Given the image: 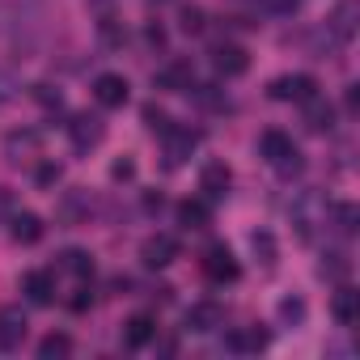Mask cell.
<instances>
[{
  "mask_svg": "<svg viewBox=\"0 0 360 360\" xmlns=\"http://www.w3.org/2000/svg\"><path fill=\"white\" fill-rule=\"evenodd\" d=\"M110 174L119 178V183H127V178L136 174V165H131V161H115V165H110Z\"/></svg>",
  "mask_w": 360,
  "mask_h": 360,
  "instance_id": "cell-36",
  "label": "cell"
},
{
  "mask_svg": "<svg viewBox=\"0 0 360 360\" xmlns=\"http://www.w3.org/2000/svg\"><path fill=\"white\" fill-rule=\"evenodd\" d=\"M144 123H148V131H157V136H161V131L169 127V115H165L161 106H153V102H148V106H144Z\"/></svg>",
  "mask_w": 360,
  "mask_h": 360,
  "instance_id": "cell-30",
  "label": "cell"
},
{
  "mask_svg": "<svg viewBox=\"0 0 360 360\" xmlns=\"http://www.w3.org/2000/svg\"><path fill=\"white\" fill-rule=\"evenodd\" d=\"M22 292L30 297V305H51V301H56V280H51V271H26V276H22Z\"/></svg>",
  "mask_w": 360,
  "mask_h": 360,
  "instance_id": "cell-13",
  "label": "cell"
},
{
  "mask_svg": "<svg viewBox=\"0 0 360 360\" xmlns=\"http://www.w3.org/2000/svg\"><path fill=\"white\" fill-rule=\"evenodd\" d=\"M144 43H148V47H157V51H161V47H165V26H157V22H153V26H148V30H144Z\"/></svg>",
  "mask_w": 360,
  "mask_h": 360,
  "instance_id": "cell-34",
  "label": "cell"
},
{
  "mask_svg": "<svg viewBox=\"0 0 360 360\" xmlns=\"http://www.w3.org/2000/svg\"><path fill=\"white\" fill-rule=\"evenodd\" d=\"M153 339H157V318H148V314L127 318V326H123V343H127V347H144V343H153Z\"/></svg>",
  "mask_w": 360,
  "mask_h": 360,
  "instance_id": "cell-18",
  "label": "cell"
},
{
  "mask_svg": "<svg viewBox=\"0 0 360 360\" xmlns=\"http://www.w3.org/2000/svg\"><path fill=\"white\" fill-rule=\"evenodd\" d=\"M26 314H22V305H0V347L5 352H13V347H22V339H26Z\"/></svg>",
  "mask_w": 360,
  "mask_h": 360,
  "instance_id": "cell-10",
  "label": "cell"
},
{
  "mask_svg": "<svg viewBox=\"0 0 360 360\" xmlns=\"http://www.w3.org/2000/svg\"><path fill=\"white\" fill-rule=\"evenodd\" d=\"M255 5L267 13H297V0H255Z\"/></svg>",
  "mask_w": 360,
  "mask_h": 360,
  "instance_id": "cell-33",
  "label": "cell"
},
{
  "mask_svg": "<svg viewBox=\"0 0 360 360\" xmlns=\"http://www.w3.org/2000/svg\"><path fill=\"white\" fill-rule=\"evenodd\" d=\"M347 255H339V250H330V255H322V263H318V271H322V280H343L347 276Z\"/></svg>",
  "mask_w": 360,
  "mask_h": 360,
  "instance_id": "cell-26",
  "label": "cell"
},
{
  "mask_svg": "<svg viewBox=\"0 0 360 360\" xmlns=\"http://www.w3.org/2000/svg\"><path fill=\"white\" fill-rule=\"evenodd\" d=\"M5 148H9V161H22V157H30V153L39 148V136H34V131H13V136L5 140Z\"/></svg>",
  "mask_w": 360,
  "mask_h": 360,
  "instance_id": "cell-23",
  "label": "cell"
},
{
  "mask_svg": "<svg viewBox=\"0 0 360 360\" xmlns=\"http://www.w3.org/2000/svg\"><path fill=\"white\" fill-rule=\"evenodd\" d=\"M157 89H165V94H191L195 89V68H191V60H169V64H161L157 68Z\"/></svg>",
  "mask_w": 360,
  "mask_h": 360,
  "instance_id": "cell-4",
  "label": "cell"
},
{
  "mask_svg": "<svg viewBox=\"0 0 360 360\" xmlns=\"http://www.w3.org/2000/svg\"><path fill=\"white\" fill-rule=\"evenodd\" d=\"M330 212H335V229H339V233H356V221H360L356 204H335Z\"/></svg>",
  "mask_w": 360,
  "mask_h": 360,
  "instance_id": "cell-27",
  "label": "cell"
},
{
  "mask_svg": "<svg viewBox=\"0 0 360 360\" xmlns=\"http://www.w3.org/2000/svg\"><path fill=\"white\" fill-rule=\"evenodd\" d=\"M178 26H183L187 34H204V9H195V5H183V13H178Z\"/></svg>",
  "mask_w": 360,
  "mask_h": 360,
  "instance_id": "cell-28",
  "label": "cell"
},
{
  "mask_svg": "<svg viewBox=\"0 0 360 360\" xmlns=\"http://www.w3.org/2000/svg\"><path fill=\"white\" fill-rule=\"evenodd\" d=\"M250 250L259 255L263 267H276V259H280V246H276V238H271L267 229H255V233H250Z\"/></svg>",
  "mask_w": 360,
  "mask_h": 360,
  "instance_id": "cell-22",
  "label": "cell"
},
{
  "mask_svg": "<svg viewBox=\"0 0 360 360\" xmlns=\"http://www.w3.org/2000/svg\"><path fill=\"white\" fill-rule=\"evenodd\" d=\"M280 318H284V322H301V318H305V301H301V297H284V301H280Z\"/></svg>",
  "mask_w": 360,
  "mask_h": 360,
  "instance_id": "cell-31",
  "label": "cell"
},
{
  "mask_svg": "<svg viewBox=\"0 0 360 360\" xmlns=\"http://www.w3.org/2000/svg\"><path fill=\"white\" fill-rule=\"evenodd\" d=\"M5 212H9V195H5V191H0V217H5Z\"/></svg>",
  "mask_w": 360,
  "mask_h": 360,
  "instance_id": "cell-38",
  "label": "cell"
},
{
  "mask_svg": "<svg viewBox=\"0 0 360 360\" xmlns=\"http://www.w3.org/2000/svg\"><path fill=\"white\" fill-rule=\"evenodd\" d=\"M212 68H217L225 81H233V77H242V72L250 68V56H246V47H238V43H217V47H212Z\"/></svg>",
  "mask_w": 360,
  "mask_h": 360,
  "instance_id": "cell-8",
  "label": "cell"
},
{
  "mask_svg": "<svg viewBox=\"0 0 360 360\" xmlns=\"http://www.w3.org/2000/svg\"><path fill=\"white\" fill-rule=\"evenodd\" d=\"M102 136H106V123L98 119V115H72V123H68V140H72V148L77 153H89V148H98L102 144Z\"/></svg>",
  "mask_w": 360,
  "mask_h": 360,
  "instance_id": "cell-6",
  "label": "cell"
},
{
  "mask_svg": "<svg viewBox=\"0 0 360 360\" xmlns=\"http://www.w3.org/2000/svg\"><path fill=\"white\" fill-rule=\"evenodd\" d=\"M34 98L47 106V110H60L64 106V98H60V89H51V85H34Z\"/></svg>",
  "mask_w": 360,
  "mask_h": 360,
  "instance_id": "cell-32",
  "label": "cell"
},
{
  "mask_svg": "<svg viewBox=\"0 0 360 360\" xmlns=\"http://www.w3.org/2000/svg\"><path fill=\"white\" fill-rule=\"evenodd\" d=\"M330 314H335L339 326H356V318H360V292L343 284V288L335 292V301H330Z\"/></svg>",
  "mask_w": 360,
  "mask_h": 360,
  "instance_id": "cell-17",
  "label": "cell"
},
{
  "mask_svg": "<svg viewBox=\"0 0 360 360\" xmlns=\"http://www.w3.org/2000/svg\"><path fill=\"white\" fill-rule=\"evenodd\" d=\"M204 271H208V280H217V284H233V280L242 276V267H238V259H233V250H229L225 242H212V246L204 250Z\"/></svg>",
  "mask_w": 360,
  "mask_h": 360,
  "instance_id": "cell-3",
  "label": "cell"
},
{
  "mask_svg": "<svg viewBox=\"0 0 360 360\" xmlns=\"http://www.w3.org/2000/svg\"><path fill=\"white\" fill-rule=\"evenodd\" d=\"M178 259V242L169 238V233H153V238H144V246H140V263L144 267H169Z\"/></svg>",
  "mask_w": 360,
  "mask_h": 360,
  "instance_id": "cell-9",
  "label": "cell"
},
{
  "mask_svg": "<svg viewBox=\"0 0 360 360\" xmlns=\"http://www.w3.org/2000/svg\"><path fill=\"white\" fill-rule=\"evenodd\" d=\"M161 140H165V165H183V161L200 148L204 136H200L195 127H174V123H169V127L161 131Z\"/></svg>",
  "mask_w": 360,
  "mask_h": 360,
  "instance_id": "cell-2",
  "label": "cell"
},
{
  "mask_svg": "<svg viewBox=\"0 0 360 360\" xmlns=\"http://www.w3.org/2000/svg\"><path fill=\"white\" fill-rule=\"evenodd\" d=\"M267 339H271V335H267L263 326H238V330L229 335V347H233V352H263Z\"/></svg>",
  "mask_w": 360,
  "mask_h": 360,
  "instance_id": "cell-20",
  "label": "cell"
},
{
  "mask_svg": "<svg viewBox=\"0 0 360 360\" xmlns=\"http://www.w3.org/2000/svg\"><path fill=\"white\" fill-rule=\"evenodd\" d=\"M183 326H187L191 335H212L217 326H225V309H221L217 301H195V305L183 314Z\"/></svg>",
  "mask_w": 360,
  "mask_h": 360,
  "instance_id": "cell-7",
  "label": "cell"
},
{
  "mask_svg": "<svg viewBox=\"0 0 360 360\" xmlns=\"http://www.w3.org/2000/svg\"><path fill=\"white\" fill-rule=\"evenodd\" d=\"M326 30L335 34V43H352V34H356V0H339Z\"/></svg>",
  "mask_w": 360,
  "mask_h": 360,
  "instance_id": "cell-14",
  "label": "cell"
},
{
  "mask_svg": "<svg viewBox=\"0 0 360 360\" xmlns=\"http://www.w3.org/2000/svg\"><path fill=\"white\" fill-rule=\"evenodd\" d=\"M68 352H72V339H68L64 330H51V335L39 343V356H43V360H60V356H68Z\"/></svg>",
  "mask_w": 360,
  "mask_h": 360,
  "instance_id": "cell-25",
  "label": "cell"
},
{
  "mask_svg": "<svg viewBox=\"0 0 360 360\" xmlns=\"http://www.w3.org/2000/svg\"><path fill=\"white\" fill-rule=\"evenodd\" d=\"M301 106H305V127H309V131L326 136V131L335 127V106H330V102H322L318 94H314L309 102H301Z\"/></svg>",
  "mask_w": 360,
  "mask_h": 360,
  "instance_id": "cell-16",
  "label": "cell"
},
{
  "mask_svg": "<svg viewBox=\"0 0 360 360\" xmlns=\"http://www.w3.org/2000/svg\"><path fill=\"white\" fill-rule=\"evenodd\" d=\"M229 187H233V174H229L225 161H208V165L200 169V191H204L208 200H225Z\"/></svg>",
  "mask_w": 360,
  "mask_h": 360,
  "instance_id": "cell-11",
  "label": "cell"
},
{
  "mask_svg": "<svg viewBox=\"0 0 360 360\" xmlns=\"http://www.w3.org/2000/svg\"><path fill=\"white\" fill-rule=\"evenodd\" d=\"M259 157H263L267 165H276L284 178H292V174H301V169H305L301 148H297V144H292V136H288V131H280V127H271V131H263V136H259Z\"/></svg>",
  "mask_w": 360,
  "mask_h": 360,
  "instance_id": "cell-1",
  "label": "cell"
},
{
  "mask_svg": "<svg viewBox=\"0 0 360 360\" xmlns=\"http://www.w3.org/2000/svg\"><path fill=\"white\" fill-rule=\"evenodd\" d=\"M267 94H271L276 102H309V98L318 94V81L305 77V72H288V77H276Z\"/></svg>",
  "mask_w": 360,
  "mask_h": 360,
  "instance_id": "cell-5",
  "label": "cell"
},
{
  "mask_svg": "<svg viewBox=\"0 0 360 360\" xmlns=\"http://www.w3.org/2000/svg\"><path fill=\"white\" fill-rule=\"evenodd\" d=\"M60 267H64V271H72V276H81V280H89V276H94V259H89L85 250H64V255H60Z\"/></svg>",
  "mask_w": 360,
  "mask_h": 360,
  "instance_id": "cell-24",
  "label": "cell"
},
{
  "mask_svg": "<svg viewBox=\"0 0 360 360\" xmlns=\"http://www.w3.org/2000/svg\"><path fill=\"white\" fill-rule=\"evenodd\" d=\"M318 212H326V208H322V200H318L314 191L301 195V200L292 204V225H297L301 238H314V221H318Z\"/></svg>",
  "mask_w": 360,
  "mask_h": 360,
  "instance_id": "cell-15",
  "label": "cell"
},
{
  "mask_svg": "<svg viewBox=\"0 0 360 360\" xmlns=\"http://www.w3.org/2000/svg\"><path fill=\"white\" fill-rule=\"evenodd\" d=\"M178 225L183 229H204L208 225V204L204 200H183L178 204Z\"/></svg>",
  "mask_w": 360,
  "mask_h": 360,
  "instance_id": "cell-21",
  "label": "cell"
},
{
  "mask_svg": "<svg viewBox=\"0 0 360 360\" xmlns=\"http://www.w3.org/2000/svg\"><path fill=\"white\" fill-rule=\"evenodd\" d=\"M9 233H13V242H22V246H34V242L43 238V221H39L34 212H18V217L9 221Z\"/></svg>",
  "mask_w": 360,
  "mask_h": 360,
  "instance_id": "cell-19",
  "label": "cell"
},
{
  "mask_svg": "<svg viewBox=\"0 0 360 360\" xmlns=\"http://www.w3.org/2000/svg\"><path fill=\"white\" fill-rule=\"evenodd\" d=\"M127 81L119 77V72H102L98 81H94V98L106 106V110H119V106H127Z\"/></svg>",
  "mask_w": 360,
  "mask_h": 360,
  "instance_id": "cell-12",
  "label": "cell"
},
{
  "mask_svg": "<svg viewBox=\"0 0 360 360\" xmlns=\"http://www.w3.org/2000/svg\"><path fill=\"white\" fill-rule=\"evenodd\" d=\"M68 305H72L77 314H81V309H89V305H94V288H85V284H81V288H77V297H72Z\"/></svg>",
  "mask_w": 360,
  "mask_h": 360,
  "instance_id": "cell-35",
  "label": "cell"
},
{
  "mask_svg": "<svg viewBox=\"0 0 360 360\" xmlns=\"http://www.w3.org/2000/svg\"><path fill=\"white\" fill-rule=\"evenodd\" d=\"M343 106H347V115H356V110H360V98H356V85H347V94H343Z\"/></svg>",
  "mask_w": 360,
  "mask_h": 360,
  "instance_id": "cell-37",
  "label": "cell"
},
{
  "mask_svg": "<svg viewBox=\"0 0 360 360\" xmlns=\"http://www.w3.org/2000/svg\"><path fill=\"white\" fill-rule=\"evenodd\" d=\"M60 178H64V169H60L56 161H43V165L34 169V183H39V187H56Z\"/></svg>",
  "mask_w": 360,
  "mask_h": 360,
  "instance_id": "cell-29",
  "label": "cell"
}]
</instances>
